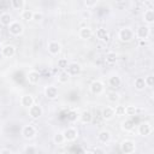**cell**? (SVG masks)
<instances>
[{
    "mask_svg": "<svg viewBox=\"0 0 154 154\" xmlns=\"http://www.w3.org/2000/svg\"><path fill=\"white\" fill-rule=\"evenodd\" d=\"M135 38V31L130 26H123L122 29H119L118 31V40L123 43H129L131 41H134Z\"/></svg>",
    "mask_w": 154,
    "mask_h": 154,
    "instance_id": "6da1fadb",
    "label": "cell"
},
{
    "mask_svg": "<svg viewBox=\"0 0 154 154\" xmlns=\"http://www.w3.org/2000/svg\"><path fill=\"white\" fill-rule=\"evenodd\" d=\"M150 35V26L147 24H141L137 26V29L135 30V37L138 38L140 41H146L148 40Z\"/></svg>",
    "mask_w": 154,
    "mask_h": 154,
    "instance_id": "7a4b0ae2",
    "label": "cell"
},
{
    "mask_svg": "<svg viewBox=\"0 0 154 154\" xmlns=\"http://www.w3.org/2000/svg\"><path fill=\"white\" fill-rule=\"evenodd\" d=\"M20 135H22V137L24 140H28V141L34 140L36 137V135H37V129L31 124H26V125H24L22 128Z\"/></svg>",
    "mask_w": 154,
    "mask_h": 154,
    "instance_id": "3957f363",
    "label": "cell"
},
{
    "mask_svg": "<svg viewBox=\"0 0 154 154\" xmlns=\"http://www.w3.org/2000/svg\"><path fill=\"white\" fill-rule=\"evenodd\" d=\"M119 149L123 154H132L136 150V143L132 140H123L119 144Z\"/></svg>",
    "mask_w": 154,
    "mask_h": 154,
    "instance_id": "277c9868",
    "label": "cell"
},
{
    "mask_svg": "<svg viewBox=\"0 0 154 154\" xmlns=\"http://www.w3.org/2000/svg\"><path fill=\"white\" fill-rule=\"evenodd\" d=\"M8 32L12 36H20L24 32V25L18 20H12L8 25Z\"/></svg>",
    "mask_w": 154,
    "mask_h": 154,
    "instance_id": "5b68a950",
    "label": "cell"
},
{
    "mask_svg": "<svg viewBox=\"0 0 154 154\" xmlns=\"http://www.w3.org/2000/svg\"><path fill=\"white\" fill-rule=\"evenodd\" d=\"M89 90H90V93H91L93 95H101V94H103V91H105V84H103L102 81L95 79V81H93V82L90 83Z\"/></svg>",
    "mask_w": 154,
    "mask_h": 154,
    "instance_id": "8992f818",
    "label": "cell"
},
{
    "mask_svg": "<svg viewBox=\"0 0 154 154\" xmlns=\"http://www.w3.org/2000/svg\"><path fill=\"white\" fill-rule=\"evenodd\" d=\"M137 132H138L140 136L147 137V136H149L153 132V126H152V124L149 122H142V123L138 124Z\"/></svg>",
    "mask_w": 154,
    "mask_h": 154,
    "instance_id": "52a82bcc",
    "label": "cell"
},
{
    "mask_svg": "<svg viewBox=\"0 0 154 154\" xmlns=\"http://www.w3.org/2000/svg\"><path fill=\"white\" fill-rule=\"evenodd\" d=\"M63 135H64L66 142H73L78 138V130L73 126H69L63 131Z\"/></svg>",
    "mask_w": 154,
    "mask_h": 154,
    "instance_id": "ba28073f",
    "label": "cell"
},
{
    "mask_svg": "<svg viewBox=\"0 0 154 154\" xmlns=\"http://www.w3.org/2000/svg\"><path fill=\"white\" fill-rule=\"evenodd\" d=\"M28 112H29V116H30L31 119H38L43 114V108L38 103H32L28 108Z\"/></svg>",
    "mask_w": 154,
    "mask_h": 154,
    "instance_id": "9c48e42d",
    "label": "cell"
},
{
    "mask_svg": "<svg viewBox=\"0 0 154 154\" xmlns=\"http://www.w3.org/2000/svg\"><path fill=\"white\" fill-rule=\"evenodd\" d=\"M43 94H45V96H46L48 100H55V99L59 96V89H58L55 85L51 84V85L45 87Z\"/></svg>",
    "mask_w": 154,
    "mask_h": 154,
    "instance_id": "30bf717a",
    "label": "cell"
},
{
    "mask_svg": "<svg viewBox=\"0 0 154 154\" xmlns=\"http://www.w3.org/2000/svg\"><path fill=\"white\" fill-rule=\"evenodd\" d=\"M0 53L4 58L6 59H10V58H13L16 55V47L13 45H5L1 47L0 49Z\"/></svg>",
    "mask_w": 154,
    "mask_h": 154,
    "instance_id": "8fae6325",
    "label": "cell"
},
{
    "mask_svg": "<svg viewBox=\"0 0 154 154\" xmlns=\"http://www.w3.org/2000/svg\"><path fill=\"white\" fill-rule=\"evenodd\" d=\"M61 48H63V47H61L60 42H58V41H49V42L47 43V51H48V53L52 54V55H58V54H60Z\"/></svg>",
    "mask_w": 154,
    "mask_h": 154,
    "instance_id": "7c38bea8",
    "label": "cell"
},
{
    "mask_svg": "<svg viewBox=\"0 0 154 154\" xmlns=\"http://www.w3.org/2000/svg\"><path fill=\"white\" fill-rule=\"evenodd\" d=\"M66 71H67V73H69L71 77L78 76V75L82 72V66H81V64H78V63H76V61H72V63H69V65H67V67H66Z\"/></svg>",
    "mask_w": 154,
    "mask_h": 154,
    "instance_id": "4fadbf2b",
    "label": "cell"
},
{
    "mask_svg": "<svg viewBox=\"0 0 154 154\" xmlns=\"http://www.w3.org/2000/svg\"><path fill=\"white\" fill-rule=\"evenodd\" d=\"M96 138H97V141H99L101 144H107V143L111 141V138H112V134H111L109 130L103 129V130H100V131L97 132Z\"/></svg>",
    "mask_w": 154,
    "mask_h": 154,
    "instance_id": "5bb4252c",
    "label": "cell"
},
{
    "mask_svg": "<svg viewBox=\"0 0 154 154\" xmlns=\"http://www.w3.org/2000/svg\"><path fill=\"white\" fill-rule=\"evenodd\" d=\"M40 79H41V75H40V72L37 70H30V71H28V73H26V81H28L29 84L35 85V84H37L40 82Z\"/></svg>",
    "mask_w": 154,
    "mask_h": 154,
    "instance_id": "9a60e30c",
    "label": "cell"
},
{
    "mask_svg": "<svg viewBox=\"0 0 154 154\" xmlns=\"http://www.w3.org/2000/svg\"><path fill=\"white\" fill-rule=\"evenodd\" d=\"M101 117H102V119L106 120V122L112 120V119L116 117L113 106H105V107L101 109Z\"/></svg>",
    "mask_w": 154,
    "mask_h": 154,
    "instance_id": "2e32d148",
    "label": "cell"
},
{
    "mask_svg": "<svg viewBox=\"0 0 154 154\" xmlns=\"http://www.w3.org/2000/svg\"><path fill=\"white\" fill-rule=\"evenodd\" d=\"M95 36H96V38H97L99 41L105 42V43L108 42L109 38H111L109 32H108L107 29H105V28H99V29H96V31H95Z\"/></svg>",
    "mask_w": 154,
    "mask_h": 154,
    "instance_id": "e0dca14e",
    "label": "cell"
},
{
    "mask_svg": "<svg viewBox=\"0 0 154 154\" xmlns=\"http://www.w3.org/2000/svg\"><path fill=\"white\" fill-rule=\"evenodd\" d=\"M78 120H79L82 124H84V125L90 124V123L93 122V114H91V112H90L89 109L82 111V112L79 113V116H78Z\"/></svg>",
    "mask_w": 154,
    "mask_h": 154,
    "instance_id": "ac0fdd59",
    "label": "cell"
},
{
    "mask_svg": "<svg viewBox=\"0 0 154 154\" xmlns=\"http://www.w3.org/2000/svg\"><path fill=\"white\" fill-rule=\"evenodd\" d=\"M93 35H94V32H93L91 28H89V26H82L78 31V36L82 40H89V38H91Z\"/></svg>",
    "mask_w": 154,
    "mask_h": 154,
    "instance_id": "d6986e66",
    "label": "cell"
},
{
    "mask_svg": "<svg viewBox=\"0 0 154 154\" xmlns=\"http://www.w3.org/2000/svg\"><path fill=\"white\" fill-rule=\"evenodd\" d=\"M108 85L112 89H118L122 85V78L119 75H112L108 77Z\"/></svg>",
    "mask_w": 154,
    "mask_h": 154,
    "instance_id": "ffe728a7",
    "label": "cell"
},
{
    "mask_svg": "<svg viewBox=\"0 0 154 154\" xmlns=\"http://www.w3.org/2000/svg\"><path fill=\"white\" fill-rule=\"evenodd\" d=\"M32 103H35V97L31 94H24L20 97V105L25 108H29Z\"/></svg>",
    "mask_w": 154,
    "mask_h": 154,
    "instance_id": "44dd1931",
    "label": "cell"
},
{
    "mask_svg": "<svg viewBox=\"0 0 154 154\" xmlns=\"http://www.w3.org/2000/svg\"><path fill=\"white\" fill-rule=\"evenodd\" d=\"M134 128H135V123H134V120H132L131 118H126L125 120H123V122L120 123V129H122L123 131H125V132L132 131Z\"/></svg>",
    "mask_w": 154,
    "mask_h": 154,
    "instance_id": "7402d4cb",
    "label": "cell"
},
{
    "mask_svg": "<svg viewBox=\"0 0 154 154\" xmlns=\"http://www.w3.org/2000/svg\"><path fill=\"white\" fill-rule=\"evenodd\" d=\"M143 20L147 25H152L154 23V11L152 8H148L143 12Z\"/></svg>",
    "mask_w": 154,
    "mask_h": 154,
    "instance_id": "603a6c76",
    "label": "cell"
},
{
    "mask_svg": "<svg viewBox=\"0 0 154 154\" xmlns=\"http://www.w3.org/2000/svg\"><path fill=\"white\" fill-rule=\"evenodd\" d=\"M70 79H71V76L67 73V71L66 70H60V72L58 75V82L60 84H66V83L70 82Z\"/></svg>",
    "mask_w": 154,
    "mask_h": 154,
    "instance_id": "cb8c5ba5",
    "label": "cell"
},
{
    "mask_svg": "<svg viewBox=\"0 0 154 154\" xmlns=\"http://www.w3.org/2000/svg\"><path fill=\"white\" fill-rule=\"evenodd\" d=\"M12 20H13V19H12V14H11V13H8V12H4V13L0 14V24H1V25H4V26H8V25L11 24Z\"/></svg>",
    "mask_w": 154,
    "mask_h": 154,
    "instance_id": "d4e9b609",
    "label": "cell"
},
{
    "mask_svg": "<svg viewBox=\"0 0 154 154\" xmlns=\"http://www.w3.org/2000/svg\"><path fill=\"white\" fill-rule=\"evenodd\" d=\"M105 60H106L107 64L114 65V64L118 61V54H117L116 52H113V51L107 52V53H106V57H105Z\"/></svg>",
    "mask_w": 154,
    "mask_h": 154,
    "instance_id": "484cf974",
    "label": "cell"
},
{
    "mask_svg": "<svg viewBox=\"0 0 154 154\" xmlns=\"http://www.w3.org/2000/svg\"><path fill=\"white\" fill-rule=\"evenodd\" d=\"M134 87L136 90L138 91H142L144 90L147 87H146V83H144V78L143 77H136L135 81H134Z\"/></svg>",
    "mask_w": 154,
    "mask_h": 154,
    "instance_id": "4316f807",
    "label": "cell"
},
{
    "mask_svg": "<svg viewBox=\"0 0 154 154\" xmlns=\"http://www.w3.org/2000/svg\"><path fill=\"white\" fill-rule=\"evenodd\" d=\"M107 100L111 103H116V102H118L120 100V94L118 91H116V89L112 90V91H108L107 93Z\"/></svg>",
    "mask_w": 154,
    "mask_h": 154,
    "instance_id": "83f0119b",
    "label": "cell"
},
{
    "mask_svg": "<svg viewBox=\"0 0 154 154\" xmlns=\"http://www.w3.org/2000/svg\"><path fill=\"white\" fill-rule=\"evenodd\" d=\"M65 137L63 135V132H55L53 135V143L57 144V146H63L65 143Z\"/></svg>",
    "mask_w": 154,
    "mask_h": 154,
    "instance_id": "f1b7e54d",
    "label": "cell"
},
{
    "mask_svg": "<svg viewBox=\"0 0 154 154\" xmlns=\"http://www.w3.org/2000/svg\"><path fill=\"white\" fill-rule=\"evenodd\" d=\"M32 14H34V11H31V10H22L20 11V18L25 22H31Z\"/></svg>",
    "mask_w": 154,
    "mask_h": 154,
    "instance_id": "f546056e",
    "label": "cell"
},
{
    "mask_svg": "<svg viewBox=\"0 0 154 154\" xmlns=\"http://www.w3.org/2000/svg\"><path fill=\"white\" fill-rule=\"evenodd\" d=\"M11 6H12L14 10L22 11V10H24L25 0H11Z\"/></svg>",
    "mask_w": 154,
    "mask_h": 154,
    "instance_id": "4dcf8cb0",
    "label": "cell"
},
{
    "mask_svg": "<svg viewBox=\"0 0 154 154\" xmlns=\"http://www.w3.org/2000/svg\"><path fill=\"white\" fill-rule=\"evenodd\" d=\"M78 116H79V113H78L76 109L69 111V112H67V122H70V123H76V122L78 120Z\"/></svg>",
    "mask_w": 154,
    "mask_h": 154,
    "instance_id": "1f68e13d",
    "label": "cell"
},
{
    "mask_svg": "<svg viewBox=\"0 0 154 154\" xmlns=\"http://www.w3.org/2000/svg\"><path fill=\"white\" fill-rule=\"evenodd\" d=\"M137 113V107L134 105H128L125 106V116L128 117H134Z\"/></svg>",
    "mask_w": 154,
    "mask_h": 154,
    "instance_id": "d6a6232c",
    "label": "cell"
},
{
    "mask_svg": "<svg viewBox=\"0 0 154 154\" xmlns=\"http://www.w3.org/2000/svg\"><path fill=\"white\" fill-rule=\"evenodd\" d=\"M114 108V114L116 117H124L125 116V106L123 105H117L113 107Z\"/></svg>",
    "mask_w": 154,
    "mask_h": 154,
    "instance_id": "836d02e7",
    "label": "cell"
},
{
    "mask_svg": "<svg viewBox=\"0 0 154 154\" xmlns=\"http://www.w3.org/2000/svg\"><path fill=\"white\" fill-rule=\"evenodd\" d=\"M69 63H70V61H69L66 58H59L58 61H57V66H58V69H60V70H66Z\"/></svg>",
    "mask_w": 154,
    "mask_h": 154,
    "instance_id": "e575fe53",
    "label": "cell"
},
{
    "mask_svg": "<svg viewBox=\"0 0 154 154\" xmlns=\"http://www.w3.org/2000/svg\"><path fill=\"white\" fill-rule=\"evenodd\" d=\"M22 152L24 154H35V153H37V148L34 144H26V146H24Z\"/></svg>",
    "mask_w": 154,
    "mask_h": 154,
    "instance_id": "d590c367",
    "label": "cell"
},
{
    "mask_svg": "<svg viewBox=\"0 0 154 154\" xmlns=\"http://www.w3.org/2000/svg\"><path fill=\"white\" fill-rule=\"evenodd\" d=\"M42 20H43V13H42L41 11H36V12H34V14H32V20H31V22L38 24V23H41Z\"/></svg>",
    "mask_w": 154,
    "mask_h": 154,
    "instance_id": "8d00e7d4",
    "label": "cell"
},
{
    "mask_svg": "<svg viewBox=\"0 0 154 154\" xmlns=\"http://www.w3.org/2000/svg\"><path fill=\"white\" fill-rule=\"evenodd\" d=\"M144 83H146V87L147 88H153L154 85V76L153 75H148L144 77Z\"/></svg>",
    "mask_w": 154,
    "mask_h": 154,
    "instance_id": "74e56055",
    "label": "cell"
},
{
    "mask_svg": "<svg viewBox=\"0 0 154 154\" xmlns=\"http://www.w3.org/2000/svg\"><path fill=\"white\" fill-rule=\"evenodd\" d=\"M99 4V0H84V6L87 8H93Z\"/></svg>",
    "mask_w": 154,
    "mask_h": 154,
    "instance_id": "f35d334b",
    "label": "cell"
},
{
    "mask_svg": "<svg viewBox=\"0 0 154 154\" xmlns=\"http://www.w3.org/2000/svg\"><path fill=\"white\" fill-rule=\"evenodd\" d=\"M89 153H94V154H103L105 153V149L103 148H100V147H94L89 150Z\"/></svg>",
    "mask_w": 154,
    "mask_h": 154,
    "instance_id": "ab89813d",
    "label": "cell"
},
{
    "mask_svg": "<svg viewBox=\"0 0 154 154\" xmlns=\"http://www.w3.org/2000/svg\"><path fill=\"white\" fill-rule=\"evenodd\" d=\"M11 153H13V152L10 148H1L0 149V154H11Z\"/></svg>",
    "mask_w": 154,
    "mask_h": 154,
    "instance_id": "60d3db41",
    "label": "cell"
},
{
    "mask_svg": "<svg viewBox=\"0 0 154 154\" xmlns=\"http://www.w3.org/2000/svg\"><path fill=\"white\" fill-rule=\"evenodd\" d=\"M114 2H118V4H120V2H124L125 0H113Z\"/></svg>",
    "mask_w": 154,
    "mask_h": 154,
    "instance_id": "b9f144b4",
    "label": "cell"
},
{
    "mask_svg": "<svg viewBox=\"0 0 154 154\" xmlns=\"http://www.w3.org/2000/svg\"><path fill=\"white\" fill-rule=\"evenodd\" d=\"M0 77H1V70H0Z\"/></svg>",
    "mask_w": 154,
    "mask_h": 154,
    "instance_id": "7bdbcfd3",
    "label": "cell"
},
{
    "mask_svg": "<svg viewBox=\"0 0 154 154\" xmlns=\"http://www.w3.org/2000/svg\"><path fill=\"white\" fill-rule=\"evenodd\" d=\"M147 1H152V0H147Z\"/></svg>",
    "mask_w": 154,
    "mask_h": 154,
    "instance_id": "ee69618b",
    "label": "cell"
},
{
    "mask_svg": "<svg viewBox=\"0 0 154 154\" xmlns=\"http://www.w3.org/2000/svg\"><path fill=\"white\" fill-rule=\"evenodd\" d=\"M0 55H1V53H0Z\"/></svg>",
    "mask_w": 154,
    "mask_h": 154,
    "instance_id": "f6af8a7d",
    "label": "cell"
}]
</instances>
